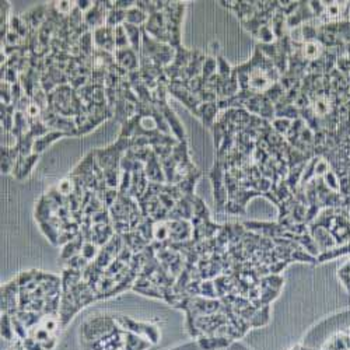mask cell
Returning a JSON list of instances; mask_svg holds the SVG:
<instances>
[{
	"instance_id": "e0dca14e",
	"label": "cell",
	"mask_w": 350,
	"mask_h": 350,
	"mask_svg": "<svg viewBox=\"0 0 350 350\" xmlns=\"http://www.w3.org/2000/svg\"><path fill=\"white\" fill-rule=\"evenodd\" d=\"M56 343H57L56 336H52V337H49L46 342H44V343H42V346H44L45 350H52L53 347H55V346H56Z\"/></svg>"
},
{
	"instance_id": "ba28073f",
	"label": "cell",
	"mask_w": 350,
	"mask_h": 350,
	"mask_svg": "<svg viewBox=\"0 0 350 350\" xmlns=\"http://www.w3.org/2000/svg\"><path fill=\"white\" fill-rule=\"evenodd\" d=\"M67 133H64V132H59V130H53V132H48L46 134H44V136H41V137H38V139H35V142H34V146H32V152L34 153H42L46 147L49 146L51 143H53L55 140L60 139L62 136H66Z\"/></svg>"
},
{
	"instance_id": "8992f818",
	"label": "cell",
	"mask_w": 350,
	"mask_h": 350,
	"mask_svg": "<svg viewBox=\"0 0 350 350\" xmlns=\"http://www.w3.org/2000/svg\"><path fill=\"white\" fill-rule=\"evenodd\" d=\"M137 52H134L132 48H125V49H116L115 56H116V63L123 70L133 72L137 70L139 66V59H137Z\"/></svg>"
},
{
	"instance_id": "9a60e30c",
	"label": "cell",
	"mask_w": 350,
	"mask_h": 350,
	"mask_svg": "<svg viewBox=\"0 0 350 350\" xmlns=\"http://www.w3.org/2000/svg\"><path fill=\"white\" fill-rule=\"evenodd\" d=\"M89 265H90V262L87 261L86 258H83L80 254L76 255V256H73V258H70L69 261H66V266L69 267V269L79 270V272H83L84 269L89 266Z\"/></svg>"
},
{
	"instance_id": "8fae6325",
	"label": "cell",
	"mask_w": 350,
	"mask_h": 350,
	"mask_svg": "<svg viewBox=\"0 0 350 350\" xmlns=\"http://www.w3.org/2000/svg\"><path fill=\"white\" fill-rule=\"evenodd\" d=\"M149 16H147L142 9H139L137 6H133L132 9L126 10V24H132V26H139V24H143L146 23Z\"/></svg>"
},
{
	"instance_id": "3957f363",
	"label": "cell",
	"mask_w": 350,
	"mask_h": 350,
	"mask_svg": "<svg viewBox=\"0 0 350 350\" xmlns=\"http://www.w3.org/2000/svg\"><path fill=\"white\" fill-rule=\"evenodd\" d=\"M19 283L17 280L9 282L5 286H2V314H10L14 315L19 311V303H17V297H20L19 292Z\"/></svg>"
},
{
	"instance_id": "ac0fdd59",
	"label": "cell",
	"mask_w": 350,
	"mask_h": 350,
	"mask_svg": "<svg viewBox=\"0 0 350 350\" xmlns=\"http://www.w3.org/2000/svg\"><path fill=\"white\" fill-rule=\"evenodd\" d=\"M9 350H26V347H24V343H23V340H17L16 343H14V346H12Z\"/></svg>"
},
{
	"instance_id": "6da1fadb",
	"label": "cell",
	"mask_w": 350,
	"mask_h": 350,
	"mask_svg": "<svg viewBox=\"0 0 350 350\" xmlns=\"http://www.w3.org/2000/svg\"><path fill=\"white\" fill-rule=\"evenodd\" d=\"M116 326H118V324H116L114 317L97 315L96 318H91L84 322L82 329H80V335L83 336L87 343H91V342L100 340L101 337L108 335L109 332L114 331Z\"/></svg>"
},
{
	"instance_id": "5b68a950",
	"label": "cell",
	"mask_w": 350,
	"mask_h": 350,
	"mask_svg": "<svg viewBox=\"0 0 350 350\" xmlns=\"http://www.w3.org/2000/svg\"><path fill=\"white\" fill-rule=\"evenodd\" d=\"M107 14H108V10L105 6V2H94V6L84 14V24L87 27H94V28L104 27Z\"/></svg>"
},
{
	"instance_id": "52a82bcc",
	"label": "cell",
	"mask_w": 350,
	"mask_h": 350,
	"mask_svg": "<svg viewBox=\"0 0 350 350\" xmlns=\"http://www.w3.org/2000/svg\"><path fill=\"white\" fill-rule=\"evenodd\" d=\"M38 157H39V154L37 153H32L31 156H28V157L20 156L19 160H17V163H16V166H14V170H13L14 177L19 179V181L26 179L27 177L31 174L32 167H34V164L38 161Z\"/></svg>"
},
{
	"instance_id": "5bb4252c",
	"label": "cell",
	"mask_w": 350,
	"mask_h": 350,
	"mask_svg": "<svg viewBox=\"0 0 350 350\" xmlns=\"http://www.w3.org/2000/svg\"><path fill=\"white\" fill-rule=\"evenodd\" d=\"M100 254V249L97 247L96 242L93 241H86L82 247V252L80 255L86 258L87 261H93V259H97V256Z\"/></svg>"
},
{
	"instance_id": "7c38bea8",
	"label": "cell",
	"mask_w": 350,
	"mask_h": 350,
	"mask_svg": "<svg viewBox=\"0 0 350 350\" xmlns=\"http://www.w3.org/2000/svg\"><path fill=\"white\" fill-rule=\"evenodd\" d=\"M0 326H2V337L5 340H13L16 337L13 329V321H12V315L10 314H2V319H0Z\"/></svg>"
},
{
	"instance_id": "7a4b0ae2",
	"label": "cell",
	"mask_w": 350,
	"mask_h": 350,
	"mask_svg": "<svg viewBox=\"0 0 350 350\" xmlns=\"http://www.w3.org/2000/svg\"><path fill=\"white\" fill-rule=\"evenodd\" d=\"M114 318L116 321V324L119 325L123 331L132 332L137 336L145 337L150 343H157L159 342L160 331L157 326H154L152 324H146V322H137V321L129 318V317H123V315H114Z\"/></svg>"
},
{
	"instance_id": "9c48e42d",
	"label": "cell",
	"mask_w": 350,
	"mask_h": 350,
	"mask_svg": "<svg viewBox=\"0 0 350 350\" xmlns=\"http://www.w3.org/2000/svg\"><path fill=\"white\" fill-rule=\"evenodd\" d=\"M83 244H84L83 234H80V236H77L76 238L70 240V242H67V244L64 245V248L62 249V255H60V258L64 259V261H69L70 258H73V256H76V255H79L80 252H82V247H83Z\"/></svg>"
},
{
	"instance_id": "4fadbf2b",
	"label": "cell",
	"mask_w": 350,
	"mask_h": 350,
	"mask_svg": "<svg viewBox=\"0 0 350 350\" xmlns=\"http://www.w3.org/2000/svg\"><path fill=\"white\" fill-rule=\"evenodd\" d=\"M123 28L127 34L129 42L132 45V49L134 52H140V28L137 26H132V24H123Z\"/></svg>"
},
{
	"instance_id": "30bf717a",
	"label": "cell",
	"mask_w": 350,
	"mask_h": 350,
	"mask_svg": "<svg viewBox=\"0 0 350 350\" xmlns=\"http://www.w3.org/2000/svg\"><path fill=\"white\" fill-rule=\"evenodd\" d=\"M150 344L152 343L145 337L125 331V350H146Z\"/></svg>"
},
{
	"instance_id": "2e32d148",
	"label": "cell",
	"mask_w": 350,
	"mask_h": 350,
	"mask_svg": "<svg viewBox=\"0 0 350 350\" xmlns=\"http://www.w3.org/2000/svg\"><path fill=\"white\" fill-rule=\"evenodd\" d=\"M23 343H24L26 350H45L42 343H39L38 340H35V339L31 336H28L27 339H24V340H23Z\"/></svg>"
},
{
	"instance_id": "277c9868",
	"label": "cell",
	"mask_w": 350,
	"mask_h": 350,
	"mask_svg": "<svg viewBox=\"0 0 350 350\" xmlns=\"http://www.w3.org/2000/svg\"><path fill=\"white\" fill-rule=\"evenodd\" d=\"M94 44L97 49L112 52L116 48L115 42V28L108 26L100 27L94 30Z\"/></svg>"
}]
</instances>
